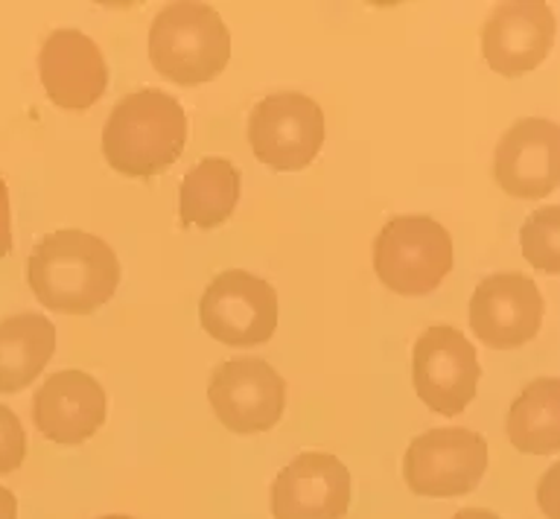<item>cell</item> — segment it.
Returning <instances> with one entry per match:
<instances>
[{"mask_svg": "<svg viewBox=\"0 0 560 519\" xmlns=\"http://www.w3.org/2000/svg\"><path fill=\"white\" fill-rule=\"evenodd\" d=\"M30 290L44 307L88 316L112 298L120 263L108 243L85 231H52L33 248L26 266Z\"/></svg>", "mask_w": 560, "mask_h": 519, "instance_id": "cell-1", "label": "cell"}, {"mask_svg": "<svg viewBox=\"0 0 560 519\" xmlns=\"http://www.w3.org/2000/svg\"><path fill=\"white\" fill-rule=\"evenodd\" d=\"M187 143V115L164 91L143 89L122 97L103 129L105 161L117 173L149 178L173 167Z\"/></svg>", "mask_w": 560, "mask_h": 519, "instance_id": "cell-2", "label": "cell"}, {"mask_svg": "<svg viewBox=\"0 0 560 519\" xmlns=\"http://www.w3.org/2000/svg\"><path fill=\"white\" fill-rule=\"evenodd\" d=\"M231 33L208 3H170L149 30V59L164 80L201 85L225 71Z\"/></svg>", "mask_w": 560, "mask_h": 519, "instance_id": "cell-3", "label": "cell"}, {"mask_svg": "<svg viewBox=\"0 0 560 519\" xmlns=\"http://www.w3.org/2000/svg\"><path fill=\"white\" fill-rule=\"evenodd\" d=\"M374 269L397 295H427L453 269V239L429 216H394L374 243Z\"/></svg>", "mask_w": 560, "mask_h": 519, "instance_id": "cell-4", "label": "cell"}, {"mask_svg": "<svg viewBox=\"0 0 560 519\" xmlns=\"http://www.w3.org/2000/svg\"><path fill=\"white\" fill-rule=\"evenodd\" d=\"M488 470V440L479 432L429 429L411 440L402 458V475L411 493L429 499L464 496Z\"/></svg>", "mask_w": 560, "mask_h": 519, "instance_id": "cell-5", "label": "cell"}, {"mask_svg": "<svg viewBox=\"0 0 560 519\" xmlns=\"http://www.w3.org/2000/svg\"><path fill=\"white\" fill-rule=\"evenodd\" d=\"M248 141L266 167L280 173L304 169L324 143L322 106L298 91L269 94L248 117Z\"/></svg>", "mask_w": 560, "mask_h": 519, "instance_id": "cell-6", "label": "cell"}, {"mask_svg": "<svg viewBox=\"0 0 560 519\" xmlns=\"http://www.w3.org/2000/svg\"><path fill=\"white\" fill-rule=\"evenodd\" d=\"M205 333L234 347L269 342L278 327V292L257 274L228 269L217 274L199 300Z\"/></svg>", "mask_w": 560, "mask_h": 519, "instance_id": "cell-7", "label": "cell"}, {"mask_svg": "<svg viewBox=\"0 0 560 519\" xmlns=\"http://www.w3.org/2000/svg\"><path fill=\"white\" fill-rule=\"evenodd\" d=\"M479 377V356L462 330L435 325L415 342L411 382L420 400L435 414H462L476 397Z\"/></svg>", "mask_w": 560, "mask_h": 519, "instance_id": "cell-8", "label": "cell"}, {"mask_svg": "<svg viewBox=\"0 0 560 519\" xmlns=\"http://www.w3.org/2000/svg\"><path fill=\"white\" fill-rule=\"evenodd\" d=\"M208 397L225 429L254 435L280 421L287 386L266 359H231L213 370Z\"/></svg>", "mask_w": 560, "mask_h": 519, "instance_id": "cell-9", "label": "cell"}, {"mask_svg": "<svg viewBox=\"0 0 560 519\" xmlns=\"http://www.w3.org/2000/svg\"><path fill=\"white\" fill-rule=\"evenodd\" d=\"M542 309L546 300L532 278L499 272L485 278L472 292L470 327L488 347L511 351L540 333Z\"/></svg>", "mask_w": 560, "mask_h": 519, "instance_id": "cell-10", "label": "cell"}, {"mask_svg": "<svg viewBox=\"0 0 560 519\" xmlns=\"http://www.w3.org/2000/svg\"><path fill=\"white\" fill-rule=\"evenodd\" d=\"M350 473L330 452H304L289 461L271 484L275 519H345Z\"/></svg>", "mask_w": 560, "mask_h": 519, "instance_id": "cell-11", "label": "cell"}, {"mask_svg": "<svg viewBox=\"0 0 560 519\" xmlns=\"http://www.w3.org/2000/svg\"><path fill=\"white\" fill-rule=\"evenodd\" d=\"M493 176L514 199H542L560 181V129L546 117L516 120L497 146Z\"/></svg>", "mask_w": 560, "mask_h": 519, "instance_id": "cell-12", "label": "cell"}, {"mask_svg": "<svg viewBox=\"0 0 560 519\" xmlns=\"http://www.w3.org/2000/svg\"><path fill=\"white\" fill-rule=\"evenodd\" d=\"M555 45V15L546 3H499L481 30V54L490 71L520 76L534 71Z\"/></svg>", "mask_w": 560, "mask_h": 519, "instance_id": "cell-13", "label": "cell"}, {"mask_svg": "<svg viewBox=\"0 0 560 519\" xmlns=\"http://www.w3.org/2000/svg\"><path fill=\"white\" fill-rule=\"evenodd\" d=\"M38 73L47 97L68 111H85L108 85L103 50L79 30H56L38 56Z\"/></svg>", "mask_w": 560, "mask_h": 519, "instance_id": "cell-14", "label": "cell"}, {"mask_svg": "<svg viewBox=\"0 0 560 519\" xmlns=\"http://www.w3.org/2000/svg\"><path fill=\"white\" fill-rule=\"evenodd\" d=\"M35 429L52 444H82L105 423V391L85 370H59L33 397Z\"/></svg>", "mask_w": 560, "mask_h": 519, "instance_id": "cell-15", "label": "cell"}, {"mask_svg": "<svg viewBox=\"0 0 560 519\" xmlns=\"http://www.w3.org/2000/svg\"><path fill=\"white\" fill-rule=\"evenodd\" d=\"M56 351V327L38 312L0 318V394H15L33 382Z\"/></svg>", "mask_w": 560, "mask_h": 519, "instance_id": "cell-16", "label": "cell"}, {"mask_svg": "<svg viewBox=\"0 0 560 519\" xmlns=\"http://www.w3.org/2000/svg\"><path fill=\"white\" fill-rule=\"evenodd\" d=\"M508 438L520 452L551 456L560 449V382L534 379L508 412Z\"/></svg>", "mask_w": 560, "mask_h": 519, "instance_id": "cell-17", "label": "cell"}, {"mask_svg": "<svg viewBox=\"0 0 560 519\" xmlns=\"http://www.w3.org/2000/svg\"><path fill=\"white\" fill-rule=\"evenodd\" d=\"M240 202V169L228 158H205L184 176L178 216L184 225L217 228Z\"/></svg>", "mask_w": 560, "mask_h": 519, "instance_id": "cell-18", "label": "cell"}, {"mask_svg": "<svg viewBox=\"0 0 560 519\" xmlns=\"http://www.w3.org/2000/svg\"><path fill=\"white\" fill-rule=\"evenodd\" d=\"M520 239H523V255L528 263H534L537 269L549 274L560 272V208L558 204H549L542 211L532 213L525 220L523 231H520Z\"/></svg>", "mask_w": 560, "mask_h": 519, "instance_id": "cell-19", "label": "cell"}, {"mask_svg": "<svg viewBox=\"0 0 560 519\" xmlns=\"http://www.w3.org/2000/svg\"><path fill=\"white\" fill-rule=\"evenodd\" d=\"M26 432L18 414L9 405H0V475L12 473L24 464Z\"/></svg>", "mask_w": 560, "mask_h": 519, "instance_id": "cell-20", "label": "cell"}, {"mask_svg": "<svg viewBox=\"0 0 560 519\" xmlns=\"http://www.w3.org/2000/svg\"><path fill=\"white\" fill-rule=\"evenodd\" d=\"M558 475H560V464H555L546 473L542 484L537 487V499H540L542 510H546V517L549 519H560V510H558Z\"/></svg>", "mask_w": 560, "mask_h": 519, "instance_id": "cell-21", "label": "cell"}, {"mask_svg": "<svg viewBox=\"0 0 560 519\" xmlns=\"http://www.w3.org/2000/svg\"><path fill=\"white\" fill-rule=\"evenodd\" d=\"M12 248V216H9V190L0 176V257L9 255Z\"/></svg>", "mask_w": 560, "mask_h": 519, "instance_id": "cell-22", "label": "cell"}, {"mask_svg": "<svg viewBox=\"0 0 560 519\" xmlns=\"http://www.w3.org/2000/svg\"><path fill=\"white\" fill-rule=\"evenodd\" d=\"M0 519H18V499L9 487H0Z\"/></svg>", "mask_w": 560, "mask_h": 519, "instance_id": "cell-23", "label": "cell"}, {"mask_svg": "<svg viewBox=\"0 0 560 519\" xmlns=\"http://www.w3.org/2000/svg\"><path fill=\"white\" fill-rule=\"evenodd\" d=\"M453 519H502L497 517L493 510H485V508H467V510H458Z\"/></svg>", "mask_w": 560, "mask_h": 519, "instance_id": "cell-24", "label": "cell"}, {"mask_svg": "<svg viewBox=\"0 0 560 519\" xmlns=\"http://www.w3.org/2000/svg\"><path fill=\"white\" fill-rule=\"evenodd\" d=\"M100 519H135V517H122V514H112V517H100Z\"/></svg>", "mask_w": 560, "mask_h": 519, "instance_id": "cell-25", "label": "cell"}]
</instances>
